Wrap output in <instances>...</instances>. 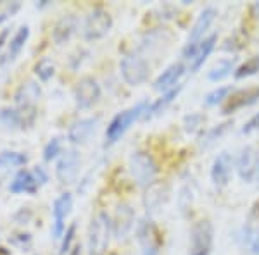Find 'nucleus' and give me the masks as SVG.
<instances>
[{
  "instance_id": "obj_33",
  "label": "nucleus",
  "mask_w": 259,
  "mask_h": 255,
  "mask_svg": "<svg viewBox=\"0 0 259 255\" xmlns=\"http://www.w3.org/2000/svg\"><path fill=\"white\" fill-rule=\"evenodd\" d=\"M31 216H33L31 211H28V209H21L19 212H16L14 214V219L18 221L19 224H28V221L31 219Z\"/></svg>"
},
{
  "instance_id": "obj_29",
  "label": "nucleus",
  "mask_w": 259,
  "mask_h": 255,
  "mask_svg": "<svg viewBox=\"0 0 259 255\" xmlns=\"http://www.w3.org/2000/svg\"><path fill=\"white\" fill-rule=\"evenodd\" d=\"M259 71V56L257 57H252L249 59L245 64H242L239 71L235 73L237 78H245V76H250V74H256Z\"/></svg>"
},
{
  "instance_id": "obj_1",
  "label": "nucleus",
  "mask_w": 259,
  "mask_h": 255,
  "mask_svg": "<svg viewBox=\"0 0 259 255\" xmlns=\"http://www.w3.org/2000/svg\"><path fill=\"white\" fill-rule=\"evenodd\" d=\"M112 235V221L106 212H99L89 228V255H104Z\"/></svg>"
},
{
  "instance_id": "obj_36",
  "label": "nucleus",
  "mask_w": 259,
  "mask_h": 255,
  "mask_svg": "<svg viewBox=\"0 0 259 255\" xmlns=\"http://www.w3.org/2000/svg\"><path fill=\"white\" fill-rule=\"evenodd\" d=\"M7 36H9V30H4L2 33H0V50L9 43V41H7Z\"/></svg>"
},
{
  "instance_id": "obj_35",
  "label": "nucleus",
  "mask_w": 259,
  "mask_h": 255,
  "mask_svg": "<svg viewBox=\"0 0 259 255\" xmlns=\"http://www.w3.org/2000/svg\"><path fill=\"white\" fill-rule=\"evenodd\" d=\"M257 128H259V114L254 116V118L250 119L247 124H245V128L242 129V131H244V133H250V131H254V129H257Z\"/></svg>"
},
{
  "instance_id": "obj_41",
  "label": "nucleus",
  "mask_w": 259,
  "mask_h": 255,
  "mask_svg": "<svg viewBox=\"0 0 259 255\" xmlns=\"http://www.w3.org/2000/svg\"><path fill=\"white\" fill-rule=\"evenodd\" d=\"M257 176H259V169H257Z\"/></svg>"
},
{
  "instance_id": "obj_25",
  "label": "nucleus",
  "mask_w": 259,
  "mask_h": 255,
  "mask_svg": "<svg viewBox=\"0 0 259 255\" xmlns=\"http://www.w3.org/2000/svg\"><path fill=\"white\" fill-rule=\"evenodd\" d=\"M21 7H23V4L18 0H0V24L14 18L21 11Z\"/></svg>"
},
{
  "instance_id": "obj_6",
  "label": "nucleus",
  "mask_w": 259,
  "mask_h": 255,
  "mask_svg": "<svg viewBox=\"0 0 259 255\" xmlns=\"http://www.w3.org/2000/svg\"><path fill=\"white\" fill-rule=\"evenodd\" d=\"M212 248V226L209 221H197L190 231V255H209Z\"/></svg>"
},
{
  "instance_id": "obj_30",
  "label": "nucleus",
  "mask_w": 259,
  "mask_h": 255,
  "mask_svg": "<svg viewBox=\"0 0 259 255\" xmlns=\"http://www.w3.org/2000/svg\"><path fill=\"white\" fill-rule=\"evenodd\" d=\"M74 233H76V226L71 224L68 229L64 231V236H62V243H61V253H68L71 248V241L74 240Z\"/></svg>"
},
{
  "instance_id": "obj_15",
  "label": "nucleus",
  "mask_w": 259,
  "mask_h": 255,
  "mask_svg": "<svg viewBox=\"0 0 259 255\" xmlns=\"http://www.w3.org/2000/svg\"><path fill=\"white\" fill-rule=\"evenodd\" d=\"M28 38H30V26H21L18 31L14 33V36L9 40V43H7V50L6 54L2 56V59H0V64H6V62H12L16 59V57L21 54V50L24 48V45H26Z\"/></svg>"
},
{
  "instance_id": "obj_27",
  "label": "nucleus",
  "mask_w": 259,
  "mask_h": 255,
  "mask_svg": "<svg viewBox=\"0 0 259 255\" xmlns=\"http://www.w3.org/2000/svg\"><path fill=\"white\" fill-rule=\"evenodd\" d=\"M232 71H233V61H220L218 64L209 71V79L211 81H220V79H223L225 76H228Z\"/></svg>"
},
{
  "instance_id": "obj_14",
  "label": "nucleus",
  "mask_w": 259,
  "mask_h": 255,
  "mask_svg": "<svg viewBox=\"0 0 259 255\" xmlns=\"http://www.w3.org/2000/svg\"><path fill=\"white\" fill-rule=\"evenodd\" d=\"M97 123H99L97 118H85V119L76 121V123L69 128L68 140L71 141V143H74V145L85 143V141L92 136V133L95 131Z\"/></svg>"
},
{
  "instance_id": "obj_3",
  "label": "nucleus",
  "mask_w": 259,
  "mask_h": 255,
  "mask_svg": "<svg viewBox=\"0 0 259 255\" xmlns=\"http://www.w3.org/2000/svg\"><path fill=\"white\" fill-rule=\"evenodd\" d=\"M130 173L139 186L149 188L156 179L157 167L154 159L145 152H135L130 157Z\"/></svg>"
},
{
  "instance_id": "obj_5",
  "label": "nucleus",
  "mask_w": 259,
  "mask_h": 255,
  "mask_svg": "<svg viewBox=\"0 0 259 255\" xmlns=\"http://www.w3.org/2000/svg\"><path fill=\"white\" fill-rule=\"evenodd\" d=\"M112 28V18L107 11L94 9L87 16L85 24H83V35L87 40H99L106 36Z\"/></svg>"
},
{
  "instance_id": "obj_16",
  "label": "nucleus",
  "mask_w": 259,
  "mask_h": 255,
  "mask_svg": "<svg viewBox=\"0 0 259 255\" xmlns=\"http://www.w3.org/2000/svg\"><path fill=\"white\" fill-rule=\"evenodd\" d=\"M40 185L36 183V179L33 178V173L26 169H21L18 174L14 176V179L9 185V191L11 193H28V195H35L38 191Z\"/></svg>"
},
{
  "instance_id": "obj_12",
  "label": "nucleus",
  "mask_w": 259,
  "mask_h": 255,
  "mask_svg": "<svg viewBox=\"0 0 259 255\" xmlns=\"http://www.w3.org/2000/svg\"><path fill=\"white\" fill-rule=\"evenodd\" d=\"M259 98V88L254 86V88H247V90H240L232 93L230 97H227V102L223 106V114H232L237 109L244 107V106H250Z\"/></svg>"
},
{
  "instance_id": "obj_24",
  "label": "nucleus",
  "mask_w": 259,
  "mask_h": 255,
  "mask_svg": "<svg viewBox=\"0 0 259 255\" xmlns=\"http://www.w3.org/2000/svg\"><path fill=\"white\" fill-rule=\"evenodd\" d=\"M28 162V157L14 150H4L0 152V169H12V167H23Z\"/></svg>"
},
{
  "instance_id": "obj_13",
  "label": "nucleus",
  "mask_w": 259,
  "mask_h": 255,
  "mask_svg": "<svg viewBox=\"0 0 259 255\" xmlns=\"http://www.w3.org/2000/svg\"><path fill=\"white\" fill-rule=\"evenodd\" d=\"M232 167H233V159L230 154L223 152L216 157L214 164H212L211 169V178L214 181L216 186H225L230 181V176H232Z\"/></svg>"
},
{
  "instance_id": "obj_18",
  "label": "nucleus",
  "mask_w": 259,
  "mask_h": 255,
  "mask_svg": "<svg viewBox=\"0 0 259 255\" xmlns=\"http://www.w3.org/2000/svg\"><path fill=\"white\" fill-rule=\"evenodd\" d=\"M78 28V19L74 16H62V18L57 21L56 28L52 31V40L56 45H64L66 41L71 40V36L74 35Z\"/></svg>"
},
{
  "instance_id": "obj_31",
  "label": "nucleus",
  "mask_w": 259,
  "mask_h": 255,
  "mask_svg": "<svg viewBox=\"0 0 259 255\" xmlns=\"http://www.w3.org/2000/svg\"><path fill=\"white\" fill-rule=\"evenodd\" d=\"M230 90H232V88H228V86H223V88H218V90L211 91V93L206 97V104H207V106H214V104L221 102L223 98H227V95L230 93Z\"/></svg>"
},
{
  "instance_id": "obj_34",
  "label": "nucleus",
  "mask_w": 259,
  "mask_h": 255,
  "mask_svg": "<svg viewBox=\"0 0 259 255\" xmlns=\"http://www.w3.org/2000/svg\"><path fill=\"white\" fill-rule=\"evenodd\" d=\"M33 178L36 179V183L41 186V185H45V183L49 181V176H47V173L44 171V167H40V166H36L35 167V171H33Z\"/></svg>"
},
{
  "instance_id": "obj_9",
  "label": "nucleus",
  "mask_w": 259,
  "mask_h": 255,
  "mask_svg": "<svg viewBox=\"0 0 259 255\" xmlns=\"http://www.w3.org/2000/svg\"><path fill=\"white\" fill-rule=\"evenodd\" d=\"M80 166H81V157L78 152L69 150V152L62 154V157L57 162L56 167V176L61 183H73L76 179L78 173H80Z\"/></svg>"
},
{
  "instance_id": "obj_20",
  "label": "nucleus",
  "mask_w": 259,
  "mask_h": 255,
  "mask_svg": "<svg viewBox=\"0 0 259 255\" xmlns=\"http://www.w3.org/2000/svg\"><path fill=\"white\" fill-rule=\"evenodd\" d=\"M168 195H169V190L166 185L162 183H152L147 191H145V196H144V203L147 207V211H156L159 209L162 203L168 200Z\"/></svg>"
},
{
  "instance_id": "obj_32",
  "label": "nucleus",
  "mask_w": 259,
  "mask_h": 255,
  "mask_svg": "<svg viewBox=\"0 0 259 255\" xmlns=\"http://www.w3.org/2000/svg\"><path fill=\"white\" fill-rule=\"evenodd\" d=\"M9 243L19 246L21 250H26L28 246L31 245V235H30V233H19V235H16V236L11 238Z\"/></svg>"
},
{
  "instance_id": "obj_8",
  "label": "nucleus",
  "mask_w": 259,
  "mask_h": 255,
  "mask_svg": "<svg viewBox=\"0 0 259 255\" xmlns=\"http://www.w3.org/2000/svg\"><path fill=\"white\" fill-rule=\"evenodd\" d=\"M71 207H73V196H71V193H68V191H66V193H61L56 198V202H54V207H52V216H54L52 235H54V238H57V240L64 236V231H66L64 221H66V217L69 216Z\"/></svg>"
},
{
  "instance_id": "obj_26",
  "label": "nucleus",
  "mask_w": 259,
  "mask_h": 255,
  "mask_svg": "<svg viewBox=\"0 0 259 255\" xmlns=\"http://www.w3.org/2000/svg\"><path fill=\"white\" fill-rule=\"evenodd\" d=\"M54 73H56V68H54V62L49 57H44L35 64V74L38 76L40 81H49L54 76Z\"/></svg>"
},
{
  "instance_id": "obj_21",
  "label": "nucleus",
  "mask_w": 259,
  "mask_h": 255,
  "mask_svg": "<svg viewBox=\"0 0 259 255\" xmlns=\"http://www.w3.org/2000/svg\"><path fill=\"white\" fill-rule=\"evenodd\" d=\"M216 18V11L212 9V7H207V9L202 11V14L199 16V19L195 21L194 28H192L190 31V36H189V45H195L199 43L200 38H202V35L207 31V28L211 26V23L214 21Z\"/></svg>"
},
{
  "instance_id": "obj_10",
  "label": "nucleus",
  "mask_w": 259,
  "mask_h": 255,
  "mask_svg": "<svg viewBox=\"0 0 259 255\" xmlns=\"http://www.w3.org/2000/svg\"><path fill=\"white\" fill-rule=\"evenodd\" d=\"M214 43H216V35H211L207 40L204 41H199L195 45H187V48L183 50L187 59L192 61V71L199 69L200 66L204 64V61L207 59L209 52L214 48Z\"/></svg>"
},
{
  "instance_id": "obj_22",
  "label": "nucleus",
  "mask_w": 259,
  "mask_h": 255,
  "mask_svg": "<svg viewBox=\"0 0 259 255\" xmlns=\"http://www.w3.org/2000/svg\"><path fill=\"white\" fill-rule=\"evenodd\" d=\"M183 64H173L169 66L166 71H162V74L159 78L156 79V83H154V88L159 90V91H169V88L173 85H177V81L180 79V76L183 74Z\"/></svg>"
},
{
  "instance_id": "obj_37",
  "label": "nucleus",
  "mask_w": 259,
  "mask_h": 255,
  "mask_svg": "<svg viewBox=\"0 0 259 255\" xmlns=\"http://www.w3.org/2000/svg\"><path fill=\"white\" fill-rule=\"evenodd\" d=\"M252 253L259 255V235L256 236V240L252 241Z\"/></svg>"
},
{
  "instance_id": "obj_19",
  "label": "nucleus",
  "mask_w": 259,
  "mask_h": 255,
  "mask_svg": "<svg viewBox=\"0 0 259 255\" xmlns=\"http://www.w3.org/2000/svg\"><path fill=\"white\" fill-rule=\"evenodd\" d=\"M239 174L240 178L244 179V181H250V179L254 178V174L257 173L259 169V164H257V154L254 152V148H244L239 157Z\"/></svg>"
},
{
  "instance_id": "obj_17",
  "label": "nucleus",
  "mask_w": 259,
  "mask_h": 255,
  "mask_svg": "<svg viewBox=\"0 0 259 255\" xmlns=\"http://www.w3.org/2000/svg\"><path fill=\"white\" fill-rule=\"evenodd\" d=\"M41 97V88L36 81H26L19 86L18 91L14 95L16 106L18 107H35V104L38 102Z\"/></svg>"
},
{
  "instance_id": "obj_40",
  "label": "nucleus",
  "mask_w": 259,
  "mask_h": 255,
  "mask_svg": "<svg viewBox=\"0 0 259 255\" xmlns=\"http://www.w3.org/2000/svg\"><path fill=\"white\" fill-rule=\"evenodd\" d=\"M71 255H80V248H74L73 252H71Z\"/></svg>"
},
{
  "instance_id": "obj_28",
  "label": "nucleus",
  "mask_w": 259,
  "mask_h": 255,
  "mask_svg": "<svg viewBox=\"0 0 259 255\" xmlns=\"http://www.w3.org/2000/svg\"><path fill=\"white\" fill-rule=\"evenodd\" d=\"M59 154H62V141L61 138H52L44 148V161L50 162L56 157H59Z\"/></svg>"
},
{
  "instance_id": "obj_23",
  "label": "nucleus",
  "mask_w": 259,
  "mask_h": 255,
  "mask_svg": "<svg viewBox=\"0 0 259 255\" xmlns=\"http://www.w3.org/2000/svg\"><path fill=\"white\" fill-rule=\"evenodd\" d=\"M180 90H182V85L177 86V88H173V90H169V91H166L164 97H161L157 102H154L152 106L147 107V111H145V114L142 116V119H149V118H152V116L159 114L161 111H164L166 106H169V104L173 102V98L177 97Z\"/></svg>"
},
{
  "instance_id": "obj_4",
  "label": "nucleus",
  "mask_w": 259,
  "mask_h": 255,
  "mask_svg": "<svg viewBox=\"0 0 259 255\" xmlns=\"http://www.w3.org/2000/svg\"><path fill=\"white\" fill-rule=\"evenodd\" d=\"M121 76L130 86H139L147 81L149 78V64L139 54H128L119 62Z\"/></svg>"
},
{
  "instance_id": "obj_2",
  "label": "nucleus",
  "mask_w": 259,
  "mask_h": 255,
  "mask_svg": "<svg viewBox=\"0 0 259 255\" xmlns=\"http://www.w3.org/2000/svg\"><path fill=\"white\" fill-rule=\"evenodd\" d=\"M147 107H149L147 102H140V104H137L135 107L128 109V111H124V112H121V114L116 116V118L109 123V126H107V131H106L107 143H114V141H118L119 138L126 133V129L132 126L137 119L145 114Z\"/></svg>"
},
{
  "instance_id": "obj_7",
  "label": "nucleus",
  "mask_w": 259,
  "mask_h": 255,
  "mask_svg": "<svg viewBox=\"0 0 259 255\" xmlns=\"http://www.w3.org/2000/svg\"><path fill=\"white\" fill-rule=\"evenodd\" d=\"M100 98V86L92 76L81 78L74 86V102L76 107L89 109Z\"/></svg>"
},
{
  "instance_id": "obj_39",
  "label": "nucleus",
  "mask_w": 259,
  "mask_h": 255,
  "mask_svg": "<svg viewBox=\"0 0 259 255\" xmlns=\"http://www.w3.org/2000/svg\"><path fill=\"white\" fill-rule=\"evenodd\" d=\"M252 12L257 16V18H259V2H256V4H254V6H252Z\"/></svg>"
},
{
  "instance_id": "obj_38",
  "label": "nucleus",
  "mask_w": 259,
  "mask_h": 255,
  "mask_svg": "<svg viewBox=\"0 0 259 255\" xmlns=\"http://www.w3.org/2000/svg\"><path fill=\"white\" fill-rule=\"evenodd\" d=\"M142 255H157V250H150V248H144V250H142Z\"/></svg>"
},
{
  "instance_id": "obj_11",
  "label": "nucleus",
  "mask_w": 259,
  "mask_h": 255,
  "mask_svg": "<svg viewBox=\"0 0 259 255\" xmlns=\"http://www.w3.org/2000/svg\"><path fill=\"white\" fill-rule=\"evenodd\" d=\"M133 221H135V214H133V209L123 203V206L118 207L116 211V216L112 219V235H114L118 240L121 238H126V235L132 231L133 228Z\"/></svg>"
}]
</instances>
